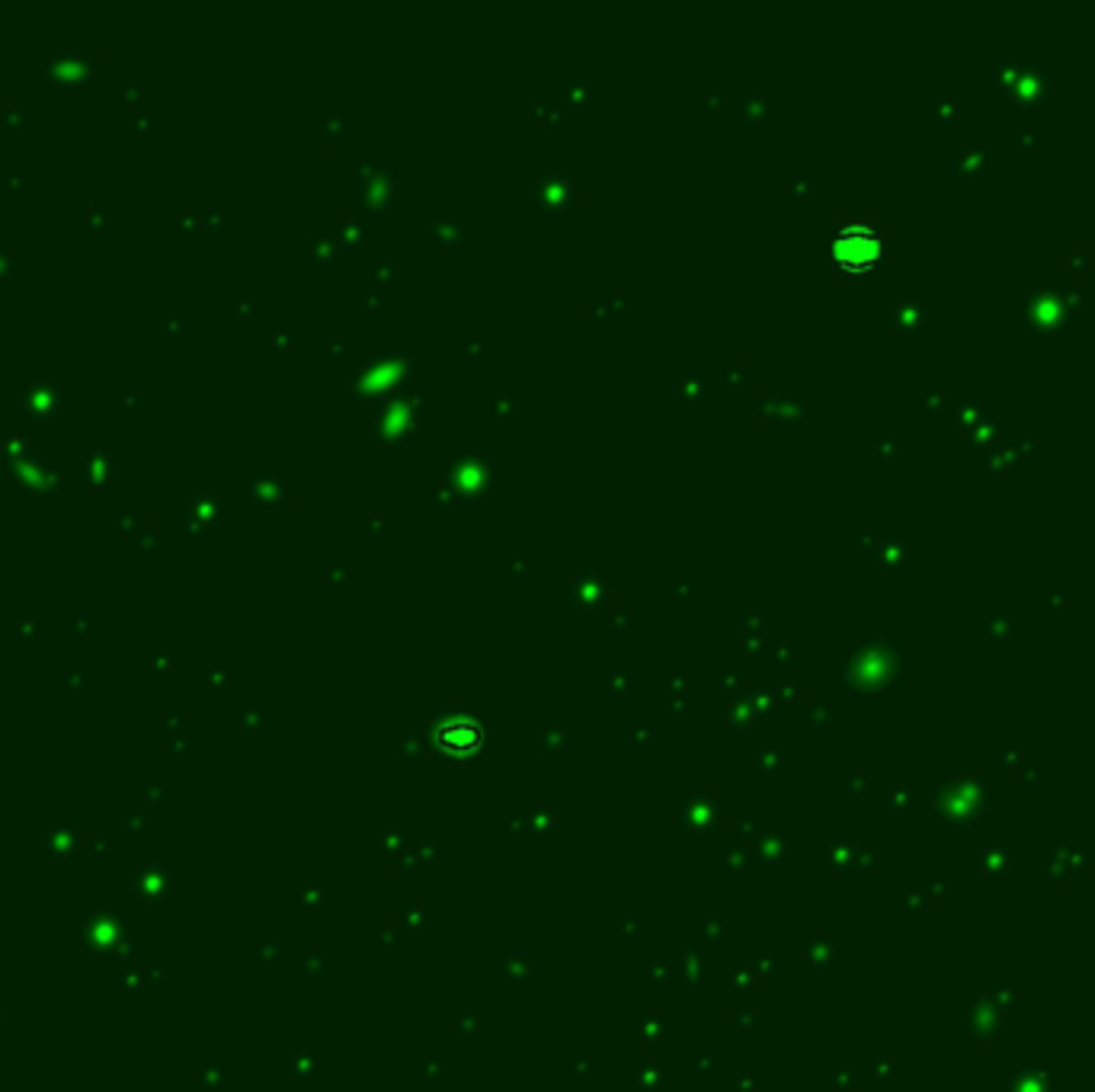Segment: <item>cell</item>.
<instances>
[{
	"instance_id": "1",
	"label": "cell",
	"mask_w": 1095,
	"mask_h": 1092,
	"mask_svg": "<svg viewBox=\"0 0 1095 1092\" xmlns=\"http://www.w3.org/2000/svg\"><path fill=\"white\" fill-rule=\"evenodd\" d=\"M833 250H836V260H839V263H846V266H865V263H871V260L878 257L881 244H878V238H875L871 228H846V231L836 238Z\"/></svg>"
}]
</instances>
